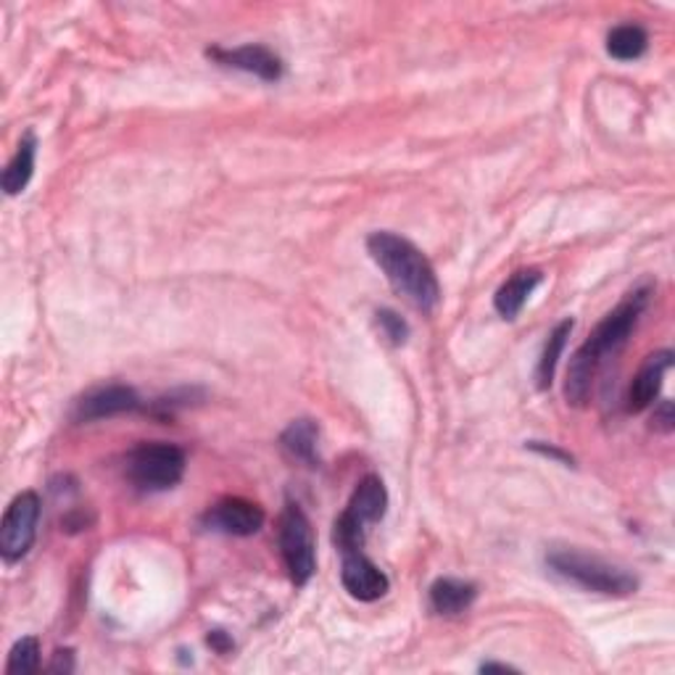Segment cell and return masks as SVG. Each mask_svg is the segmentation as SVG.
I'll list each match as a JSON object with an SVG mask.
<instances>
[{"mask_svg":"<svg viewBox=\"0 0 675 675\" xmlns=\"http://www.w3.org/2000/svg\"><path fill=\"white\" fill-rule=\"evenodd\" d=\"M481 673H517V667L504 663H483Z\"/></svg>","mask_w":675,"mask_h":675,"instance_id":"25","label":"cell"},{"mask_svg":"<svg viewBox=\"0 0 675 675\" xmlns=\"http://www.w3.org/2000/svg\"><path fill=\"white\" fill-rule=\"evenodd\" d=\"M673 404L663 401V407L654 409V428L663 430V433H671L673 430Z\"/></svg>","mask_w":675,"mask_h":675,"instance_id":"22","label":"cell"},{"mask_svg":"<svg viewBox=\"0 0 675 675\" xmlns=\"http://www.w3.org/2000/svg\"><path fill=\"white\" fill-rule=\"evenodd\" d=\"M652 288H636L625 296L623 301L612 309L610 314L599 322L597 330L589 335V341L572 354L570 367H567V381H565V398L572 407H583L591 396L593 377H597L599 367L610 360L612 354H618L625 346V341L631 338L633 328L639 325L641 314L650 307Z\"/></svg>","mask_w":675,"mask_h":675,"instance_id":"1","label":"cell"},{"mask_svg":"<svg viewBox=\"0 0 675 675\" xmlns=\"http://www.w3.org/2000/svg\"><path fill=\"white\" fill-rule=\"evenodd\" d=\"M143 407L138 390L130 386H104L90 390L77 401L74 409V420L77 422H96V420H109V417L127 415Z\"/></svg>","mask_w":675,"mask_h":675,"instance_id":"10","label":"cell"},{"mask_svg":"<svg viewBox=\"0 0 675 675\" xmlns=\"http://www.w3.org/2000/svg\"><path fill=\"white\" fill-rule=\"evenodd\" d=\"M206 641H208V646H214V650H217L219 654H225V652L233 650V639H229L227 633H222V631L208 633Z\"/></svg>","mask_w":675,"mask_h":675,"instance_id":"24","label":"cell"},{"mask_svg":"<svg viewBox=\"0 0 675 675\" xmlns=\"http://www.w3.org/2000/svg\"><path fill=\"white\" fill-rule=\"evenodd\" d=\"M673 367V351H657V354L646 356L641 369L633 377L631 388H628V411H644L654 404V398L663 390V381L667 369Z\"/></svg>","mask_w":675,"mask_h":675,"instance_id":"12","label":"cell"},{"mask_svg":"<svg viewBox=\"0 0 675 675\" xmlns=\"http://www.w3.org/2000/svg\"><path fill=\"white\" fill-rule=\"evenodd\" d=\"M341 583L349 591V597L360 599V602H377L390 589V580L386 572L377 567L373 559L364 555L362 549L346 551L341 565Z\"/></svg>","mask_w":675,"mask_h":675,"instance_id":"9","label":"cell"},{"mask_svg":"<svg viewBox=\"0 0 675 675\" xmlns=\"http://www.w3.org/2000/svg\"><path fill=\"white\" fill-rule=\"evenodd\" d=\"M185 475V451L174 443H140L127 454V478L135 489L157 494L174 489Z\"/></svg>","mask_w":675,"mask_h":675,"instance_id":"5","label":"cell"},{"mask_svg":"<svg viewBox=\"0 0 675 675\" xmlns=\"http://www.w3.org/2000/svg\"><path fill=\"white\" fill-rule=\"evenodd\" d=\"M40 512H43V504L35 491H24L9 504L3 523H0V555L6 562H19L30 555L38 538Z\"/></svg>","mask_w":675,"mask_h":675,"instance_id":"7","label":"cell"},{"mask_svg":"<svg viewBox=\"0 0 675 675\" xmlns=\"http://www.w3.org/2000/svg\"><path fill=\"white\" fill-rule=\"evenodd\" d=\"M51 673H74V652L72 650H58L53 654V663L49 665Z\"/></svg>","mask_w":675,"mask_h":675,"instance_id":"23","label":"cell"},{"mask_svg":"<svg viewBox=\"0 0 675 675\" xmlns=\"http://www.w3.org/2000/svg\"><path fill=\"white\" fill-rule=\"evenodd\" d=\"M546 565L565 583L602 593V597H631L639 589L636 576H631L625 567L607 562V559L589 555V551L572 549V546H555V549L546 551Z\"/></svg>","mask_w":675,"mask_h":675,"instance_id":"3","label":"cell"},{"mask_svg":"<svg viewBox=\"0 0 675 675\" xmlns=\"http://www.w3.org/2000/svg\"><path fill=\"white\" fill-rule=\"evenodd\" d=\"M544 282L542 269H517L502 288L496 290L494 307L504 320H517V314L523 312V307L528 303L533 290Z\"/></svg>","mask_w":675,"mask_h":675,"instance_id":"13","label":"cell"},{"mask_svg":"<svg viewBox=\"0 0 675 675\" xmlns=\"http://www.w3.org/2000/svg\"><path fill=\"white\" fill-rule=\"evenodd\" d=\"M572 328H576V322L562 320L555 330H551L549 338H546L544 351H542V360H538V367H536V386H538V390H549L551 383H555L559 356H562V351L567 346V338H570Z\"/></svg>","mask_w":675,"mask_h":675,"instance_id":"17","label":"cell"},{"mask_svg":"<svg viewBox=\"0 0 675 675\" xmlns=\"http://www.w3.org/2000/svg\"><path fill=\"white\" fill-rule=\"evenodd\" d=\"M282 449L290 459L296 462L307 464V468H317L320 464V454H317V447H320V425L314 420H296L286 428V433L280 436Z\"/></svg>","mask_w":675,"mask_h":675,"instance_id":"15","label":"cell"},{"mask_svg":"<svg viewBox=\"0 0 675 675\" xmlns=\"http://www.w3.org/2000/svg\"><path fill=\"white\" fill-rule=\"evenodd\" d=\"M388 512V491L386 483L377 475L362 478L360 485L351 494L346 510L341 512V517L333 525V544L341 549V555L346 551H356L364 546L367 538L369 525H377Z\"/></svg>","mask_w":675,"mask_h":675,"instance_id":"4","label":"cell"},{"mask_svg":"<svg viewBox=\"0 0 675 675\" xmlns=\"http://www.w3.org/2000/svg\"><path fill=\"white\" fill-rule=\"evenodd\" d=\"M35 159H38V140L35 135L26 132L19 143L13 159L6 164L3 178H0V188L6 195H19L24 193V188L30 185L32 174H35Z\"/></svg>","mask_w":675,"mask_h":675,"instance_id":"16","label":"cell"},{"mask_svg":"<svg viewBox=\"0 0 675 675\" xmlns=\"http://www.w3.org/2000/svg\"><path fill=\"white\" fill-rule=\"evenodd\" d=\"M201 525L212 533H222V536L248 538L256 536L265 525V510L256 502L240 496H225L217 504H212L201 517Z\"/></svg>","mask_w":675,"mask_h":675,"instance_id":"8","label":"cell"},{"mask_svg":"<svg viewBox=\"0 0 675 675\" xmlns=\"http://www.w3.org/2000/svg\"><path fill=\"white\" fill-rule=\"evenodd\" d=\"M528 449L536 451V454L546 457V459H555V462H562V464H567V468H572V462H576V459H572V454H567V451L551 447V443H544V441H531Z\"/></svg>","mask_w":675,"mask_h":675,"instance_id":"21","label":"cell"},{"mask_svg":"<svg viewBox=\"0 0 675 675\" xmlns=\"http://www.w3.org/2000/svg\"><path fill=\"white\" fill-rule=\"evenodd\" d=\"M208 58H214L222 66L238 69L265 83H278L282 77V61L278 53H272L267 45H240V49H212Z\"/></svg>","mask_w":675,"mask_h":675,"instance_id":"11","label":"cell"},{"mask_svg":"<svg viewBox=\"0 0 675 675\" xmlns=\"http://www.w3.org/2000/svg\"><path fill=\"white\" fill-rule=\"evenodd\" d=\"M650 45V35L644 26L639 24H623L607 35V53L618 61H636L646 53Z\"/></svg>","mask_w":675,"mask_h":675,"instance_id":"18","label":"cell"},{"mask_svg":"<svg viewBox=\"0 0 675 675\" xmlns=\"http://www.w3.org/2000/svg\"><path fill=\"white\" fill-rule=\"evenodd\" d=\"M40 671V641L35 636L19 639L11 646L9 663H6V673L9 675H26Z\"/></svg>","mask_w":675,"mask_h":675,"instance_id":"19","label":"cell"},{"mask_svg":"<svg viewBox=\"0 0 675 675\" xmlns=\"http://www.w3.org/2000/svg\"><path fill=\"white\" fill-rule=\"evenodd\" d=\"M375 322H377V328H381L383 338H388L394 346H401V343H407L409 325L394 312V309H381V312L375 314Z\"/></svg>","mask_w":675,"mask_h":675,"instance_id":"20","label":"cell"},{"mask_svg":"<svg viewBox=\"0 0 675 675\" xmlns=\"http://www.w3.org/2000/svg\"><path fill=\"white\" fill-rule=\"evenodd\" d=\"M478 599V586L459 578H438L430 586V607L438 615H459Z\"/></svg>","mask_w":675,"mask_h":675,"instance_id":"14","label":"cell"},{"mask_svg":"<svg viewBox=\"0 0 675 675\" xmlns=\"http://www.w3.org/2000/svg\"><path fill=\"white\" fill-rule=\"evenodd\" d=\"M367 251L373 261L383 269L386 280L409 303H415L422 312L438 307L441 301V282L430 259L425 256L415 243L401 238V235L377 229L367 238Z\"/></svg>","mask_w":675,"mask_h":675,"instance_id":"2","label":"cell"},{"mask_svg":"<svg viewBox=\"0 0 675 675\" xmlns=\"http://www.w3.org/2000/svg\"><path fill=\"white\" fill-rule=\"evenodd\" d=\"M278 542L290 580L296 586H307L317 570V544L312 523H309L307 512L299 504L290 502L282 510Z\"/></svg>","mask_w":675,"mask_h":675,"instance_id":"6","label":"cell"}]
</instances>
